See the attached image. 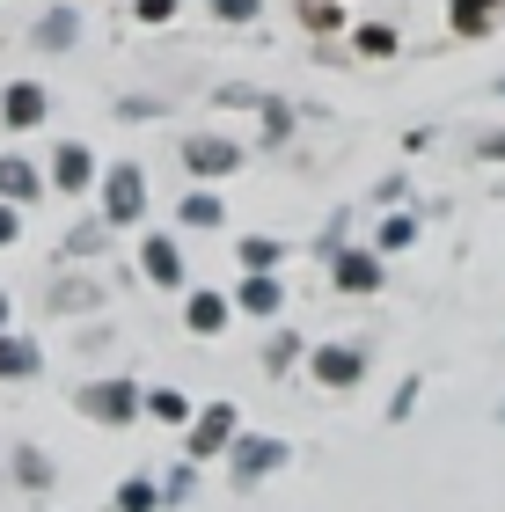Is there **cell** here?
I'll list each match as a JSON object with an SVG mask.
<instances>
[{
    "instance_id": "obj_21",
    "label": "cell",
    "mask_w": 505,
    "mask_h": 512,
    "mask_svg": "<svg viewBox=\"0 0 505 512\" xmlns=\"http://www.w3.org/2000/svg\"><path fill=\"white\" fill-rule=\"evenodd\" d=\"M118 512H154V483H125V491H118Z\"/></svg>"
},
{
    "instance_id": "obj_8",
    "label": "cell",
    "mask_w": 505,
    "mask_h": 512,
    "mask_svg": "<svg viewBox=\"0 0 505 512\" xmlns=\"http://www.w3.org/2000/svg\"><path fill=\"white\" fill-rule=\"evenodd\" d=\"M37 118H44V88L15 81V88H8V125H37Z\"/></svg>"
},
{
    "instance_id": "obj_20",
    "label": "cell",
    "mask_w": 505,
    "mask_h": 512,
    "mask_svg": "<svg viewBox=\"0 0 505 512\" xmlns=\"http://www.w3.org/2000/svg\"><path fill=\"white\" fill-rule=\"evenodd\" d=\"M15 476L30 483V491H44V483H52V469H44V454H15Z\"/></svg>"
},
{
    "instance_id": "obj_18",
    "label": "cell",
    "mask_w": 505,
    "mask_h": 512,
    "mask_svg": "<svg viewBox=\"0 0 505 512\" xmlns=\"http://www.w3.org/2000/svg\"><path fill=\"white\" fill-rule=\"evenodd\" d=\"M242 264H257V271H271V264H279V242L249 235V242H242Z\"/></svg>"
},
{
    "instance_id": "obj_5",
    "label": "cell",
    "mask_w": 505,
    "mask_h": 512,
    "mask_svg": "<svg viewBox=\"0 0 505 512\" xmlns=\"http://www.w3.org/2000/svg\"><path fill=\"white\" fill-rule=\"evenodd\" d=\"M315 381L352 388V381H359V352H344V344H323V352H315Z\"/></svg>"
},
{
    "instance_id": "obj_27",
    "label": "cell",
    "mask_w": 505,
    "mask_h": 512,
    "mask_svg": "<svg viewBox=\"0 0 505 512\" xmlns=\"http://www.w3.org/2000/svg\"><path fill=\"white\" fill-rule=\"evenodd\" d=\"M484 154H505V132H498V139H484Z\"/></svg>"
},
{
    "instance_id": "obj_2",
    "label": "cell",
    "mask_w": 505,
    "mask_h": 512,
    "mask_svg": "<svg viewBox=\"0 0 505 512\" xmlns=\"http://www.w3.org/2000/svg\"><path fill=\"white\" fill-rule=\"evenodd\" d=\"M286 461V439H242L235 447V483H257V476H271Z\"/></svg>"
},
{
    "instance_id": "obj_28",
    "label": "cell",
    "mask_w": 505,
    "mask_h": 512,
    "mask_svg": "<svg viewBox=\"0 0 505 512\" xmlns=\"http://www.w3.org/2000/svg\"><path fill=\"white\" fill-rule=\"evenodd\" d=\"M0 322H8V300H0Z\"/></svg>"
},
{
    "instance_id": "obj_22",
    "label": "cell",
    "mask_w": 505,
    "mask_h": 512,
    "mask_svg": "<svg viewBox=\"0 0 505 512\" xmlns=\"http://www.w3.org/2000/svg\"><path fill=\"white\" fill-rule=\"evenodd\" d=\"M88 300H96V286H59L52 308H88Z\"/></svg>"
},
{
    "instance_id": "obj_3",
    "label": "cell",
    "mask_w": 505,
    "mask_h": 512,
    "mask_svg": "<svg viewBox=\"0 0 505 512\" xmlns=\"http://www.w3.org/2000/svg\"><path fill=\"white\" fill-rule=\"evenodd\" d=\"M220 447H235V410H227V403H213V410L198 417V432H191V454H198V461L220 454Z\"/></svg>"
},
{
    "instance_id": "obj_25",
    "label": "cell",
    "mask_w": 505,
    "mask_h": 512,
    "mask_svg": "<svg viewBox=\"0 0 505 512\" xmlns=\"http://www.w3.org/2000/svg\"><path fill=\"white\" fill-rule=\"evenodd\" d=\"M140 15H147V22H169V15H176V0H140Z\"/></svg>"
},
{
    "instance_id": "obj_1",
    "label": "cell",
    "mask_w": 505,
    "mask_h": 512,
    "mask_svg": "<svg viewBox=\"0 0 505 512\" xmlns=\"http://www.w3.org/2000/svg\"><path fill=\"white\" fill-rule=\"evenodd\" d=\"M140 205H147V183H140L132 161H118V169L103 176V213L110 220H140Z\"/></svg>"
},
{
    "instance_id": "obj_17",
    "label": "cell",
    "mask_w": 505,
    "mask_h": 512,
    "mask_svg": "<svg viewBox=\"0 0 505 512\" xmlns=\"http://www.w3.org/2000/svg\"><path fill=\"white\" fill-rule=\"evenodd\" d=\"M454 22H462V30L476 37V30L491 22V0H454Z\"/></svg>"
},
{
    "instance_id": "obj_15",
    "label": "cell",
    "mask_w": 505,
    "mask_h": 512,
    "mask_svg": "<svg viewBox=\"0 0 505 512\" xmlns=\"http://www.w3.org/2000/svg\"><path fill=\"white\" fill-rule=\"evenodd\" d=\"M81 183H88V154L66 147V154H59V191H81Z\"/></svg>"
},
{
    "instance_id": "obj_4",
    "label": "cell",
    "mask_w": 505,
    "mask_h": 512,
    "mask_svg": "<svg viewBox=\"0 0 505 512\" xmlns=\"http://www.w3.org/2000/svg\"><path fill=\"white\" fill-rule=\"evenodd\" d=\"M140 264H147V278H154V286H183V256H176V242H169V235H147Z\"/></svg>"
},
{
    "instance_id": "obj_24",
    "label": "cell",
    "mask_w": 505,
    "mask_h": 512,
    "mask_svg": "<svg viewBox=\"0 0 505 512\" xmlns=\"http://www.w3.org/2000/svg\"><path fill=\"white\" fill-rule=\"evenodd\" d=\"M213 8H220V15H235V22H249V15H257V0H213Z\"/></svg>"
},
{
    "instance_id": "obj_7",
    "label": "cell",
    "mask_w": 505,
    "mask_h": 512,
    "mask_svg": "<svg viewBox=\"0 0 505 512\" xmlns=\"http://www.w3.org/2000/svg\"><path fill=\"white\" fill-rule=\"evenodd\" d=\"M191 169H198V176L235 169V147H227V139H191Z\"/></svg>"
},
{
    "instance_id": "obj_10",
    "label": "cell",
    "mask_w": 505,
    "mask_h": 512,
    "mask_svg": "<svg viewBox=\"0 0 505 512\" xmlns=\"http://www.w3.org/2000/svg\"><path fill=\"white\" fill-rule=\"evenodd\" d=\"M220 322H227V300H220V293H191V330H198V337H213Z\"/></svg>"
},
{
    "instance_id": "obj_23",
    "label": "cell",
    "mask_w": 505,
    "mask_h": 512,
    "mask_svg": "<svg viewBox=\"0 0 505 512\" xmlns=\"http://www.w3.org/2000/svg\"><path fill=\"white\" fill-rule=\"evenodd\" d=\"M286 359H301V337H293V330L271 337V366H286Z\"/></svg>"
},
{
    "instance_id": "obj_11",
    "label": "cell",
    "mask_w": 505,
    "mask_h": 512,
    "mask_svg": "<svg viewBox=\"0 0 505 512\" xmlns=\"http://www.w3.org/2000/svg\"><path fill=\"white\" fill-rule=\"evenodd\" d=\"M88 410H96V417H132V388H125V381L88 388Z\"/></svg>"
},
{
    "instance_id": "obj_16",
    "label": "cell",
    "mask_w": 505,
    "mask_h": 512,
    "mask_svg": "<svg viewBox=\"0 0 505 512\" xmlns=\"http://www.w3.org/2000/svg\"><path fill=\"white\" fill-rule=\"evenodd\" d=\"M183 220H191V227H213V220H220V198H213V191H191V198H183Z\"/></svg>"
},
{
    "instance_id": "obj_19",
    "label": "cell",
    "mask_w": 505,
    "mask_h": 512,
    "mask_svg": "<svg viewBox=\"0 0 505 512\" xmlns=\"http://www.w3.org/2000/svg\"><path fill=\"white\" fill-rule=\"evenodd\" d=\"M154 417H169V425H183V417H191V403H183L176 388H154Z\"/></svg>"
},
{
    "instance_id": "obj_6",
    "label": "cell",
    "mask_w": 505,
    "mask_h": 512,
    "mask_svg": "<svg viewBox=\"0 0 505 512\" xmlns=\"http://www.w3.org/2000/svg\"><path fill=\"white\" fill-rule=\"evenodd\" d=\"M0 374H8V381L37 374V344L30 337H0Z\"/></svg>"
},
{
    "instance_id": "obj_9",
    "label": "cell",
    "mask_w": 505,
    "mask_h": 512,
    "mask_svg": "<svg viewBox=\"0 0 505 512\" xmlns=\"http://www.w3.org/2000/svg\"><path fill=\"white\" fill-rule=\"evenodd\" d=\"M337 286H352V293L381 286V264H374V256H337Z\"/></svg>"
},
{
    "instance_id": "obj_13",
    "label": "cell",
    "mask_w": 505,
    "mask_h": 512,
    "mask_svg": "<svg viewBox=\"0 0 505 512\" xmlns=\"http://www.w3.org/2000/svg\"><path fill=\"white\" fill-rule=\"evenodd\" d=\"M74 30H81V22L66 15V8H52V15L37 22V44H74Z\"/></svg>"
},
{
    "instance_id": "obj_12",
    "label": "cell",
    "mask_w": 505,
    "mask_h": 512,
    "mask_svg": "<svg viewBox=\"0 0 505 512\" xmlns=\"http://www.w3.org/2000/svg\"><path fill=\"white\" fill-rule=\"evenodd\" d=\"M242 308H249V315H279V286H271V278H249V286H242Z\"/></svg>"
},
{
    "instance_id": "obj_26",
    "label": "cell",
    "mask_w": 505,
    "mask_h": 512,
    "mask_svg": "<svg viewBox=\"0 0 505 512\" xmlns=\"http://www.w3.org/2000/svg\"><path fill=\"white\" fill-rule=\"evenodd\" d=\"M0 242H15V213H8V205H0Z\"/></svg>"
},
{
    "instance_id": "obj_14",
    "label": "cell",
    "mask_w": 505,
    "mask_h": 512,
    "mask_svg": "<svg viewBox=\"0 0 505 512\" xmlns=\"http://www.w3.org/2000/svg\"><path fill=\"white\" fill-rule=\"evenodd\" d=\"M0 191L8 198H37V176L22 169V161H0Z\"/></svg>"
}]
</instances>
